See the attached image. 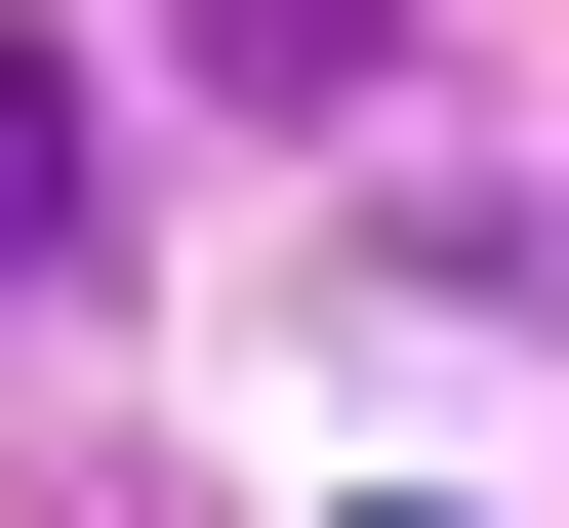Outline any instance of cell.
Instances as JSON below:
<instances>
[{"instance_id": "1", "label": "cell", "mask_w": 569, "mask_h": 528, "mask_svg": "<svg viewBox=\"0 0 569 528\" xmlns=\"http://www.w3.org/2000/svg\"><path fill=\"white\" fill-rule=\"evenodd\" d=\"M82 245V82H41V41H0V285Z\"/></svg>"}]
</instances>
